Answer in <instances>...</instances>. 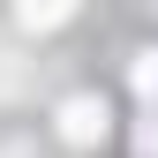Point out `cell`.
I'll use <instances>...</instances> for the list:
<instances>
[{"mask_svg":"<svg viewBox=\"0 0 158 158\" xmlns=\"http://www.w3.org/2000/svg\"><path fill=\"white\" fill-rule=\"evenodd\" d=\"M68 8H75V0H23L15 15H23L30 30H53V23H68Z\"/></svg>","mask_w":158,"mask_h":158,"instance_id":"7a4b0ae2","label":"cell"},{"mask_svg":"<svg viewBox=\"0 0 158 158\" xmlns=\"http://www.w3.org/2000/svg\"><path fill=\"white\" fill-rule=\"evenodd\" d=\"M135 90L158 98V45H151V53H135Z\"/></svg>","mask_w":158,"mask_h":158,"instance_id":"3957f363","label":"cell"},{"mask_svg":"<svg viewBox=\"0 0 158 158\" xmlns=\"http://www.w3.org/2000/svg\"><path fill=\"white\" fill-rule=\"evenodd\" d=\"M60 135L68 143H98V135H106V106H98V98H68L60 106Z\"/></svg>","mask_w":158,"mask_h":158,"instance_id":"6da1fadb","label":"cell"}]
</instances>
